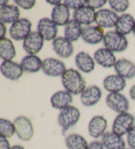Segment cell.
Masks as SVG:
<instances>
[{"instance_id":"1","label":"cell","mask_w":135,"mask_h":149,"mask_svg":"<svg viewBox=\"0 0 135 149\" xmlns=\"http://www.w3.org/2000/svg\"><path fill=\"white\" fill-rule=\"evenodd\" d=\"M61 82L65 91L74 95L81 94L86 88V81L81 74L73 68L65 72L61 76Z\"/></svg>"},{"instance_id":"2","label":"cell","mask_w":135,"mask_h":149,"mask_svg":"<svg viewBox=\"0 0 135 149\" xmlns=\"http://www.w3.org/2000/svg\"><path fill=\"white\" fill-rule=\"evenodd\" d=\"M80 118V112L74 106H69L61 110L58 115V122L63 130V133L76 125Z\"/></svg>"},{"instance_id":"3","label":"cell","mask_w":135,"mask_h":149,"mask_svg":"<svg viewBox=\"0 0 135 149\" xmlns=\"http://www.w3.org/2000/svg\"><path fill=\"white\" fill-rule=\"evenodd\" d=\"M105 48L112 52H123L128 47V40L124 36L116 31H109L105 33L103 40Z\"/></svg>"},{"instance_id":"4","label":"cell","mask_w":135,"mask_h":149,"mask_svg":"<svg viewBox=\"0 0 135 149\" xmlns=\"http://www.w3.org/2000/svg\"><path fill=\"white\" fill-rule=\"evenodd\" d=\"M135 118L129 112L119 114L114 120L112 132L120 136L127 135L130 130L134 126Z\"/></svg>"},{"instance_id":"5","label":"cell","mask_w":135,"mask_h":149,"mask_svg":"<svg viewBox=\"0 0 135 149\" xmlns=\"http://www.w3.org/2000/svg\"><path fill=\"white\" fill-rule=\"evenodd\" d=\"M32 22L25 18L19 19L12 24L9 29V35L13 40L24 41L31 32Z\"/></svg>"},{"instance_id":"6","label":"cell","mask_w":135,"mask_h":149,"mask_svg":"<svg viewBox=\"0 0 135 149\" xmlns=\"http://www.w3.org/2000/svg\"><path fill=\"white\" fill-rule=\"evenodd\" d=\"M13 123L16 134L20 140L28 141L32 138L34 127L29 118L24 116H20L15 118Z\"/></svg>"},{"instance_id":"7","label":"cell","mask_w":135,"mask_h":149,"mask_svg":"<svg viewBox=\"0 0 135 149\" xmlns=\"http://www.w3.org/2000/svg\"><path fill=\"white\" fill-rule=\"evenodd\" d=\"M105 103L111 110L118 114L127 112L130 107L128 99L120 93L108 94L105 99Z\"/></svg>"},{"instance_id":"8","label":"cell","mask_w":135,"mask_h":149,"mask_svg":"<svg viewBox=\"0 0 135 149\" xmlns=\"http://www.w3.org/2000/svg\"><path fill=\"white\" fill-rule=\"evenodd\" d=\"M37 32L40 34L44 40H54L57 38L58 33V26L52 20L49 18H42L38 21Z\"/></svg>"},{"instance_id":"9","label":"cell","mask_w":135,"mask_h":149,"mask_svg":"<svg viewBox=\"0 0 135 149\" xmlns=\"http://www.w3.org/2000/svg\"><path fill=\"white\" fill-rule=\"evenodd\" d=\"M41 70L44 74L50 77L62 76L66 70V66L61 61L55 58H47L42 63Z\"/></svg>"},{"instance_id":"10","label":"cell","mask_w":135,"mask_h":149,"mask_svg":"<svg viewBox=\"0 0 135 149\" xmlns=\"http://www.w3.org/2000/svg\"><path fill=\"white\" fill-rule=\"evenodd\" d=\"M119 15L113 10L102 9L96 12L95 22L99 26L105 28L115 27Z\"/></svg>"},{"instance_id":"11","label":"cell","mask_w":135,"mask_h":149,"mask_svg":"<svg viewBox=\"0 0 135 149\" xmlns=\"http://www.w3.org/2000/svg\"><path fill=\"white\" fill-rule=\"evenodd\" d=\"M44 40L38 32H32L23 41L22 47L28 55L38 53L42 49Z\"/></svg>"},{"instance_id":"12","label":"cell","mask_w":135,"mask_h":149,"mask_svg":"<svg viewBox=\"0 0 135 149\" xmlns=\"http://www.w3.org/2000/svg\"><path fill=\"white\" fill-rule=\"evenodd\" d=\"M103 28L99 26H89L83 28L82 39L90 45H96L103 41L104 38Z\"/></svg>"},{"instance_id":"13","label":"cell","mask_w":135,"mask_h":149,"mask_svg":"<svg viewBox=\"0 0 135 149\" xmlns=\"http://www.w3.org/2000/svg\"><path fill=\"white\" fill-rule=\"evenodd\" d=\"M0 70L5 78L11 81L19 79L24 72L20 65L13 61H3L0 66Z\"/></svg>"},{"instance_id":"14","label":"cell","mask_w":135,"mask_h":149,"mask_svg":"<svg viewBox=\"0 0 135 149\" xmlns=\"http://www.w3.org/2000/svg\"><path fill=\"white\" fill-rule=\"evenodd\" d=\"M102 96L101 89L97 86H90L80 94V101L84 107H90L96 104Z\"/></svg>"},{"instance_id":"15","label":"cell","mask_w":135,"mask_h":149,"mask_svg":"<svg viewBox=\"0 0 135 149\" xmlns=\"http://www.w3.org/2000/svg\"><path fill=\"white\" fill-rule=\"evenodd\" d=\"M108 127V121L102 116H95L88 124V133L92 137L98 139L106 133Z\"/></svg>"},{"instance_id":"16","label":"cell","mask_w":135,"mask_h":149,"mask_svg":"<svg viewBox=\"0 0 135 149\" xmlns=\"http://www.w3.org/2000/svg\"><path fill=\"white\" fill-rule=\"evenodd\" d=\"M53 50L63 58H69L74 53L72 43L65 37H58L52 42Z\"/></svg>"},{"instance_id":"17","label":"cell","mask_w":135,"mask_h":149,"mask_svg":"<svg viewBox=\"0 0 135 149\" xmlns=\"http://www.w3.org/2000/svg\"><path fill=\"white\" fill-rule=\"evenodd\" d=\"M94 61L103 68H110L114 67L117 58L113 52L106 48H100L94 54Z\"/></svg>"},{"instance_id":"18","label":"cell","mask_w":135,"mask_h":149,"mask_svg":"<svg viewBox=\"0 0 135 149\" xmlns=\"http://www.w3.org/2000/svg\"><path fill=\"white\" fill-rule=\"evenodd\" d=\"M114 68L117 74L124 79H132L135 77V64L128 59H119L117 61Z\"/></svg>"},{"instance_id":"19","label":"cell","mask_w":135,"mask_h":149,"mask_svg":"<svg viewBox=\"0 0 135 149\" xmlns=\"http://www.w3.org/2000/svg\"><path fill=\"white\" fill-rule=\"evenodd\" d=\"M103 86L106 91L110 93H119L124 90L127 86L125 79L117 74H113L105 77Z\"/></svg>"},{"instance_id":"20","label":"cell","mask_w":135,"mask_h":149,"mask_svg":"<svg viewBox=\"0 0 135 149\" xmlns=\"http://www.w3.org/2000/svg\"><path fill=\"white\" fill-rule=\"evenodd\" d=\"M96 12L91 7L86 6L77 10H75L72 17L73 19L80 24L89 26L95 22Z\"/></svg>"},{"instance_id":"21","label":"cell","mask_w":135,"mask_h":149,"mask_svg":"<svg viewBox=\"0 0 135 149\" xmlns=\"http://www.w3.org/2000/svg\"><path fill=\"white\" fill-rule=\"evenodd\" d=\"M50 102L53 108L61 111L71 106L72 102V95L67 91H59L51 97Z\"/></svg>"},{"instance_id":"22","label":"cell","mask_w":135,"mask_h":149,"mask_svg":"<svg viewBox=\"0 0 135 149\" xmlns=\"http://www.w3.org/2000/svg\"><path fill=\"white\" fill-rule=\"evenodd\" d=\"M19 7L14 5H7L0 7V22L3 24H13L20 19Z\"/></svg>"},{"instance_id":"23","label":"cell","mask_w":135,"mask_h":149,"mask_svg":"<svg viewBox=\"0 0 135 149\" xmlns=\"http://www.w3.org/2000/svg\"><path fill=\"white\" fill-rule=\"evenodd\" d=\"M51 17L57 26H65L70 21L69 9L64 3L56 6L51 11Z\"/></svg>"},{"instance_id":"24","label":"cell","mask_w":135,"mask_h":149,"mask_svg":"<svg viewBox=\"0 0 135 149\" xmlns=\"http://www.w3.org/2000/svg\"><path fill=\"white\" fill-rule=\"evenodd\" d=\"M75 65L82 72L89 74L95 69V61L89 54L81 51L75 56Z\"/></svg>"},{"instance_id":"25","label":"cell","mask_w":135,"mask_h":149,"mask_svg":"<svg viewBox=\"0 0 135 149\" xmlns=\"http://www.w3.org/2000/svg\"><path fill=\"white\" fill-rule=\"evenodd\" d=\"M102 143L105 149H124L126 144L122 136L113 132H106L102 137Z\"/></svg>"},{"instance_id":"26","label":"cell","mask_w":135,"mask_h":149,"mask_svg":"<svg viewBox=\"0 0 135 149\" xmlns=\"http://www.w3.org/2000/svg\"><path fill=\"white\" fill-rule=\"evenodd\" d=\"M135 20L131 15L128 13L122 14L119 16L115 26V31L119 34L125 36L131 34L133 31Z\"/></svg>"},{"instance_id":"27","label":"cell","mask_w":135,"mask_h":149,"mask_svg":"<svg viewBox=\"0 0 135 149\" xmlns=\"http://www.w3.org/2000/svg\"><path fill=\"white\" fill-rule=\"evenodd\" d=\"M42 63L43 61L38 56L28 55L22 58L20 65L24 72L29 73H36L41 69Z\"/></svg>"},{"instance_id":"28","label":"cell","mask_w":135,"mask_h":149,"mask_svg":"<svg viewBox=\"0 0 135 149\" xmlns=\"http://www.w3.org/2000/svg\"><path fill=\"white\" fill-rule=\"evenodd\" d=\"M82 30L83 28L80 23L75 19L70 20L65 27V38L71 42H77L82 36Z\"/></svg>"},{"instance_id":"29","label":"cell","mask_w":135,"mask_h":149,"mask_svg":"<svg viewBox=\"0 0 135 149\" xmlns=\"http://www.w3.org/2000/svg\"><path fill=\"white\" fill-rule=\"evenodd\" d=\"M17 55L13 43L9 38H4L0 40V57L6 61H12Z\"/></svg>"},{"instance_id":"30","label":"cell","mask_w":135,"mask_h":149,"mask_svg":"<svg viewBox=\"0 0 135 149\" xmlns=\"http://www.w3.org/2000/svg\"><path fill=\"white\" fill-rule=\"evenodd\" d=\"M65 143L68 149H87L89 145L86 139L78 133H71L67 135Z\"/></svg>"},{"instance_id":"31","label":"cell","mask_w":135,"mask_h":149,"mask_svg":"<svg viewBox=\"0 0 135 149\" xmlns=\"http://www.w3.org/2000/svg\"><path fill=\"white\" fill-rule=\"evenodd\" d=\"M15 127L14 123L6 118L0 119V134L6 138H11L14 135Z\"/></svg>"},{"instance_id":"32","label":"cell","mask_w":135,"mask_h":149,"mask_svg":"<svg viewBox=\"0 0 135 149\" xmlns=\"http://www.w3.org/2000/svg\"><path fill=\"white\" fill-rule=\"evenodd\" d=\"M110 6L115 13H124L129 7V1L127 0H110Z\"/></svg>"},{"instance_id":"33","label":"cell","mask_w":135,"mask_h":149,"mask_svg":"<svg viewBox=\"0 0 135 149\" xmlns=\"http://www.w3.org/2000/svg\"><path fill=\"white\" fill-rule=\"evenodd\" d=\"M87 2L88 1L86 0H65L63 3L69 9H74L75 11L86 6V5H87Z\"/></svg>"},{"instance_id":"34","label":"cell","mask_w":135,"mask_h":149,"mask_svg":"<svg viewBox=\"0 0 135 149\" xmlns=\"http://www.w3.org/2000/svg\"><path fill=\"white\" fill-rule=\"evenodd\" d=\"M14 2L18 6L25 10H30L34 7L35 0H15Z\"/></svg>"},{"instance_id":"35","label":"cell","mask_w":135,"mask_h":149,"mask_svg":"<svg viewBox=\"0 0 135 149\" xmlns=\"http://www.w3.org/2000/svg\"><path fill=\"white\" fill-rule=\"evenodd\" d=\"M127 143L129 148L135 149V125L127 133Z\"/></svg>"},{"instance_id":"36","label":"cell","mask_w":135,"mask_h":149,"mask_svg":"<svg viewBox=\"0 0 135 149\" xmlns=\"http://www.w3.org/2000/svg\"><path fill=\"white\" fill-rule=\"evenodd\" d=\"M107 3L106 0H89L87 2V6L93 9H101Z\"/></svg>"},{"instance_id":"37","label":"cell","mask_w":135,"mask_h":149,"mask_svg":"<svg viewBox=\"0 0 135 149\" xmlns=\"http://www.w3.org/2000/svg\"><path fill=\"white\" fill-rule=\"evenodd\" d=\"M11 147L7 138L0 135V149H11Z\"/></svg>"},{"instance_id":"38","label":"cell","mask_w":135,"mask_h":149,"mask_svg":"<svg viewBox=\"0 0 135 149\" xmlns=\"http://www.w3.org/2000/svg\"><path fill=\"white\" fill-rule=\"evenodd\" d=\"M87 149H105V148L102 141H94L89 143Z\"/></svg>"},{"instance_id":"39","label":"cell","mask_w":135,"mask_h":149,"mask_svg":"<svg viewBox=\"0 0 135 149\" xmlns=\"http://www.w3.org/2000/svg\"><path fill=\"white\" fill-rule=\"evenodd\" d=\"M0 29H1V35H0V37H1V38H6L7 34V28L6 25L3 24V23L0 22Z\"/></svg>"},{"instance_id":"40","label":"cell","mask_w":135,"mask_h":149,"mask_svg":"<svg viewBox=\"0 0 135 149\" xmlns=\"http://www.w3.org/2000/svg\"><path fill=\"white\" fill-rule=\"evenodd\" d=\"M129 95L131 98L135 101V85L132 86L129 91Z\"/></svg>"},{"instance_id":"41","label":"cell","mask_w":135,"mask_h":149,"mask_svg":"<svg viewBox=\"0 0 135 149\" xmlns=\"http://www.w3.org/2000/svg\"><path fill=\"white\" fill-rule=\"evenodd\" d=\"M46 2L48 3H50V5H53V6H58V5L61 4V1H58V0H57V1H51V0H48V1H46Z\"/></svg>"},{"instance_id":"42","label":"cell","mask_w":135,"mask_h":149,"mask_svg":"<svg viewBox=\"0 0 135 149\" xmlns=\"http://www.w3.org/2000/svg\"><path fill=\"white\" fill-rule=\"evenodd\" d=\"M11 149H25V147H23L22 146L19 145H16L13 146L11 147Z\"/></svg>"},{"instance_id":"43","label":"cell","mask_w":135,"mask_h":149,"mask_svg":"<svg viewBox=\"0 0 135 149\" xmlns=\"http://www.w3.org/2000/svg\"><path fill=\"white\" fill-rule=\"evenodd\" d=\"M8 2L9 1H3V0H1V1H0V6H1V7L7 6Z\"/></svg>"},{"instance_id":"44","label":"cell","mask_w":135,"mask_h":149,"mask_svg":"<svg viewBox=\"0 0 135 149\" xmlns=\"http://www.w3.org/2000/svg\"><path fill=\"white\" fill-rule=\"evenodd\" d=\"M132 32L134 33V34L135 35V24H134V28H133V31H132Z\"/></svg>"},{"instance_id":"45","label":"cell","mask_w":135,"mask_h":149,"mask_svg":"<svg viewBox=\"0 0 135 149\" xmlns=\"http://www.w3.org/2000/svg\"><path fill=\"white\" fill-rule=\"evenodd\" d=\"M124 149H133V148H124Z\"/></svg>"}]
</instances>
